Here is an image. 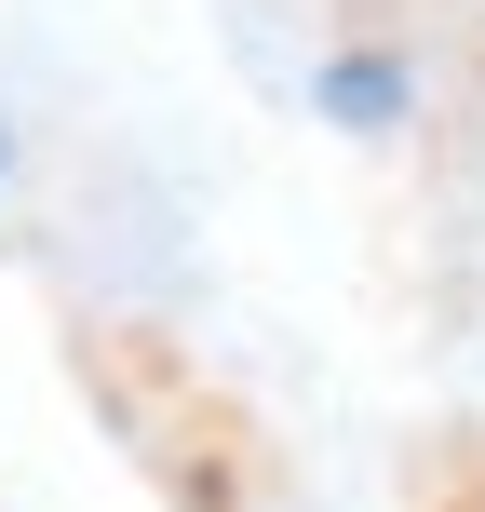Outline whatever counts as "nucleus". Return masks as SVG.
<instances>
[]
</instances>
